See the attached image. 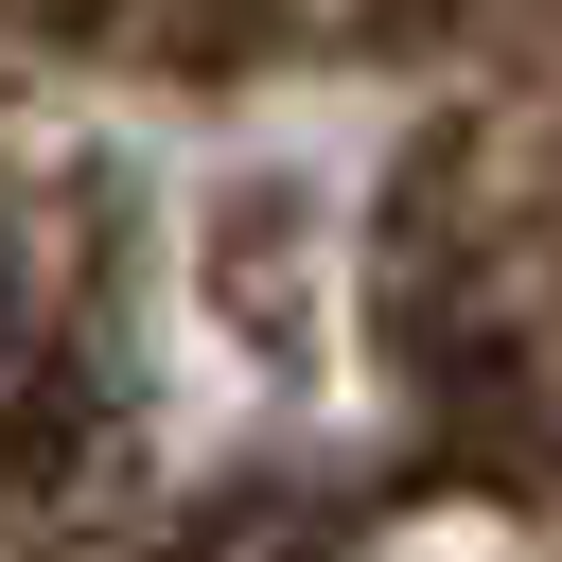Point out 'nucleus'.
<instances>
[{
  "label": "nucleus",
  "mask_w": 562,
  "mask_h": 562,
  "mask_svg": "<svg viewBox=\"0 0 562 562\" xmlns=\"http://www.w3.org/2000/svg\"><path fill=\"white\" fill-rule=\"evenodd\" d=\"M0 334H18V246H0Z\"/></svg>",
  "instance_id": "obj_2"
},
{
  "label": "nucleus",
  "mask_w": 562,
  "mask_h": 562,
  "mask_svg": "<svg viewBox=\"0 0 562 562\" xmlns=\"http://www.w3.org/2000/svg\"><path fill=\"white\" fill-rule=\"evenodd\" d=\"M176 316L246 404L334 386V158L316 140H228L176 193Z\"/></svg>",
  "instance_id": "obj_1"
}]
</instances>
